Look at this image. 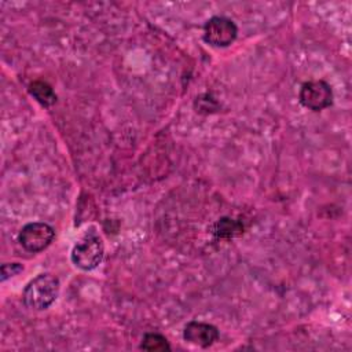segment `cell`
I'll return each instance as SVG.
<instances>
[{"label": "cell", "instance_id": "cell-10", "mask_svg": "<svg viewBox=\"0 0 352 352\" xmlns=\"http://www.w3.org/2000/svg\"><path fill=\"white\" fill-rule=\"evenodd\" d=\"M23 270V267L19 263H6L1 265V280L8 279L10 276H14L19 274Z\"/></svg>", "mask_w": 352, "mask_h": 352}, {"label": "cell", "instance_id": "cell-7", "mask_svg": "<svg viewBox=\"0 0 352 352\" xmlns=\"http://www.w3.org/2000/svg\"><path fill=\"white\" fill-rule=\"evenodd\" d=\"M29 92L32 96L36 98L38 103H41L45 107L52 106L56 102V94L54 92L52 87L41 80H36L29 85Z\"/></svg>", "mask_w": 352, "mask_h": 352}, {"label": "cell", "instance_id": "cell-5", "mask_svg": "<svg viewBox=\"0 0 352 352\" xmlns=\"http://www.w3.org/2000/svg\"><path fill=\"white\" fill-rule=\"evenodd\" d=\"M236 34V25L226 16H212L204 26V40L214 47H228L234 43Z\"/></svg>", "mask_w": 352, "mask_h": 352}, {"label": "cell", "instance_id": "cell-3", "mask_svg": "<svg viewBox=\"0 0 352 352\" xmlns=\"http://www.w3.org/2000/svg\"><path fill=\"white\" fill-rule=\"evenodd\" d=\"M55 236V230L41 221H33L25 224L19 234H18V242L21 246L29 252V253H38L47 249L51 242L54 241Z\"/></svg>", "mask_w": 352, "mask_h": 352}, {"label": "cell", "instance_id": "cell-8", "mask_svg": "<svg viewBox=\"0 0 352 352\" xmlns=\"http://www.w3.org/2000/svg\"><path fill=\"white\" fill-rule=\"evenodd\" d=\"M242 224L230 217H221L210 227V232L217 238H232L242 234Z\"/></svg>", "mask_w": 352, "mask_h": 352}, {"label": "cell", "instance_id": "cell-2", "mask_svg": "<svg viewBox=\"0 0 352 352\" xmlns=\"http://www.w3.org/2000/svg\"><path fill=\"white\" fill-rule=\"evenodd\" d=\"M104 245L100 235L95 231H87L73 246L70 258L73 264L82 270H95L103 260Z\"/></svg>", "mask_w": 352, "mask_h": 352}, {"label": "cell", "instance_id": "cell-6", "mask_svg": "<svg viewBox=\"0 0 352 352\" xmlns=\"http://www.w3.org/2000/svg\"><path fill=\"white\" fill-rule=\"evenodd\" d=\"M219 336L216 326L199 320L188 322L183 330L184 341L199 348H209L219 340Z\"/></svg>", "mask_w": 352, "mask_h": 352}, {"label": "cell", "instance_id": "cell-1", "mask_svg": "<svg viewBox=\"0 0 352 352\" xmlns=\"http://www.w3.org/2000/svg\"><path fill=\"white\" fill-rule=\"evenodd\" d=\"M59 279L52 274H40L33 278L23 289V302L34 311H43L51 307L59 296Z\"/></svg>", "mask_w": 352, "mask_h": 352}, {"label": "cell", "instance_id": "cell-9", "mask_svg": "<svg viewBox=\"0 0 352 352\" xmlns=\"http://www.w3.org/2000/svg\"><path fill=\"white\" fill-rule=\"evenodd\" d=\"M140 348L144 351H169L170 345L168 340L160 333H146L143 336Z\"/></svg>", "mask_w": 352, "mask_h": 352}, {"label": "cell", "instance_id": "cell-4", "mask_svg": "<svg viewBox=\"0 0 352 352\" xmlns=\"http://www.w3.org/2000/svg\"><path fill=\"white\" fill-rule=\"evenodd\" d=\"M300 103L312 111H320L331 106L333 91L323 80H311L301 85L298 92Z\"/></svg>", "mask_w": 352, "mask_h": 352}]
</instances>
